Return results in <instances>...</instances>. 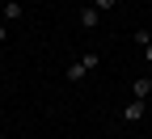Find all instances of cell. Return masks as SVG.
I'll list each match as a JSON object with an SVG mask.
<instances>
[{"mask_svg":"<svg viewBox=\"0 0 152 139\" xmlns=\"http://www.w3.org/2000/svg\"><path fill=\"white\" fill-rule=\"evenodd\" d=\"M140 51H144V59H148V68H152V38H148V42H144Z\"/></svg>","mask_w":152,"mask_h":139,"instance_id":"obj_8","label":"cell"},{"mask_svg":"<svg viewBox=\"0 0 152 139\" xmlns=\"http://www.w3.org/2000/svg\"><path fill=\"white\" fill-rule=\"evenodd\" d=\"M85 76H89V68H85V59H72V63H68V72H64V80H68V84H80Z\"/></svg>","mask_w":152,"mask_h":139,"instance_id":"obj_1","label":"cell"},{"mask_svg":"<svg viewBox=\"0 0 152 139\" xmlns=\"http://www.w3.org/2000/svg\"><path fill=\"white\" fill-rule=\"evenodd\" d=\"M123 118H127V122H140V118H144V101H131L123 110Z\"/></svg>","mask_w":152,"mask_h":139,"instance_id":"obj_5","label":"cell"},{"mask_svg":"<svg viewBox=\"0 0 152 139\" xmlns=\"http://www.w3.org/2000/svg\"><path fill=\"white\" fill-rule=\"evenodd\" d=\"M114 4H118V0H93V9H97V13H106V9H114Z\"/></svg>","mask_w":152,"mask_h":139,"instance_id":"obj_7","label":"cell"},{"mask_svg":"<svg viewBox=\"0 0 152 139\" xmlns=\"http://www.w3.org/2000/svg\"><path fill=\"white\" fill-rule=\"evenodd\" d=\"M131 93H135V101H148L152 97V76H140V80L131 84Z\"/></svg>","mask_w":152,"mask_h":139,"instance_id":"obj_3","label":"cell"},{"mask_svg":"<svg viewBox=\"0 0 152 139\" xmlns=\"http://www.w3.org/2000/svg\"><path fill=\"white\" fill-rule=\"evenodd\" d=\"M0 42H9V25L4 21H0Z\"/></svg>","mask_w":152,"mask_h":139,"instance_id":"obj_9","label":"cell"},{"mask_svg":"<svg viewBox=\"0 0 152 139\" xmlns=\"http://www.w3.org/2000/svg\"><path fill=\"white\" fill-rule=\"evenodd\" d=\"M21 17H26V4L9 0V4H4V21H21Z\"/></svg>","mask_w":152,"mask_h":139,"instance_id":"obj_4","label":"cell"},{"mask_svg":"<svg viewBox=\"0 0 152 139\" xmlns=\"http://www.w3.org/2000/svg\"><path fill=\"white\" fill-rule=\"evenodd\" d=\"M76 21H80V30H97V21H102V13L93 9V4H85L80 13H76Z\"/></svg>","mask_w":152,"mask_h":139,"instance_id":"obj_2","label":"cell"},{"mask_svg":"<svg viewBox=\"0 0 152 139\" xmlns=\"http://www.w3.org/2000/svg\"><path fill=\"white\" fill-rule=\"evenodd\" d=\"M80 59H85V68H89V72H93V68H102V55H97V51H85Z\"/></svg>","mask_w":152,"mask_h":139,"instance_id":"obj_6","label":"cell"}]
</instances>
